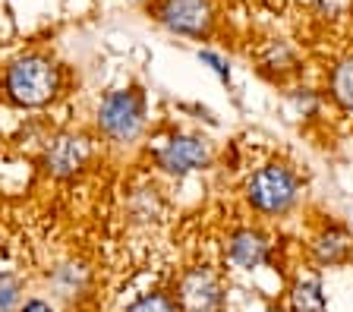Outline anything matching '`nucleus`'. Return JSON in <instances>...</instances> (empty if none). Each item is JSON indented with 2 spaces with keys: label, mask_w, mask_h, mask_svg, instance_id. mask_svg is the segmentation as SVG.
Masks as SVG:
<instances>
[{
  "label": "nucleus",
  "mask_w": 353,
  "mask_h": 312,
  "mask_svg": "<svg viewBox=\"0 0 353 312\" xmlns=\"http://www.w3.org/2000/svg\"><path fill=\"white\" fill-rule=\"evenodd\" d=\"M7 92L16 104L26 107L48 104L57 92V70L44 57H22L7 73Z\"/></svg>",
  "instance_id": "f257e3e1"
},
{
  "label": "nucleus",
  "mask_w": 353,
  "mask_h": 312,
  "mask_svg": "<svg viewBox=\"0 0 353 312\" xmlns=\"http://www.w3.org/2000/svg\"><path fill=\"white\" fill-rule=\"evenodd\" d=\"M246 196L250 202L265 211V215H281L287 208L294 205L296 199V180L287 167H278V164H268L246 186Z\"/></svg>",
  "instance_id": "f03ea898"
},
{
  "label": "nucleus",
  "mask_w": 353,
  "mask_h": 312,
  "mask_svg": "<svg viewBox=\"0 0 353 312\" xmlns=\"http://www.w3.org/2000/svg\"><path fill=\"white\" fill-rule=\"evenodd\" d=\"M101 129L117 142H132L142 129V98L139 92H114L104 98L98 114Z\"/></svg>",
  "instance_id": "7ed1b4c3"
},
{
  "label": "nucleus",
  "mask_w": 353,
  "mask_h": 312,
  "mask_svg": "<svg viewBox=\"0 0 353 312\" xmlns=\"http://www.w3.org/2000/svg\"><path fill=\"white\" fill-rule=\"evenodd\" d=\"M158 23L176 35L202 38L212 32L214 10L212 0H161L158 3Z\"/></svg>",
  "instance_id": "20e7f679"
},
{
  "label": "nucleus",
  "mask_w": 353,
  "mask_h": 312,
  "mask_svg": "<svg viewBox=\"0 0 353 312\" xmlns=\"http://www.w3.org/2000/svg\"><path fill=\"white\" fill-rule=\"evenodd\" d=\"M208 145L196 136H174V139L158 152V164L168 174H190L208 164Z\"/></svg>",
  "instance_id": "39448f33"
},
{
  "label": "nucleus",
  "mask_w": 353,
  "mask_h": 312,
  "mask_svg": "<svg viewBox=\"0 0 353 312\" xmlns=\"http://www.w3.org/2000/svg\"><path fill=\"white\" fill-rule=\"evenodd\" d=\"M180 306L186 312H218L221 309V284L212 271L196 268L180 284Z\"/></svg>",
  "instance_id": "423d86ee"
},
{
  "label": "nucleus",
  "mask_w": 353,
  "mask_h": 312,
  "mask_svg": "<svg viewBox=\"0 0 353 312\" xmlns=\"http://www.w3.org/2000/svg\"><path fill=\"white\" fill-rule=\"evenodd\" d=\"M85 155H88L85 139H79V136H60V139L51 142V149H48V167L57 177H70V174H76L85 164Z\"/></svg>",
  "instance_id": "0eeeda50"
},
{
  "label": "nucleus",
  "mask_w": 353,
  "mask_h": 312,
  "mask_svg": "<svg viewBox=\"0 0 353 312\" xmlns=\"http://www.w3.org/2000/svg\"><path fill=\"white\" fill-rule=\"evenodd\" d=\"M230 259L240 268H259L268 259V243H265V237L256 231H240L230 240Z\"/></svg>",
  "instance_id": "6e6552de"
},
{
  "label": "nucleus",
  "mask_w": 353,
  "mask_h": 312,
  "mask_svg": "<svg viewBox=\"0 0 353 312\" xmlns=\"http://www.w3.org/2000/svg\"><path fill=\"white\" fill-rule=\"evenodd\" d=\"M316 259L322 265H341L350 259V237L341 227H328L325 233L316 237Z\"/></svg>",
  "instance_id": "1a4fd4ad"
},
{
  "label": "nucleus",
  "mask_w": 353,
  "mask_h": 312,
  "mask_svg": "<svg viewBox=\"0 0 353 312\" xmlns=\"http://www.w3.org/2000/svg\"><path fill=\"white\" fill-rule=\"evenodd\" d=\"M290 309L294 312H325V293H322V284L319 281H303L294 287L290 293Z\"/></svg>",
  "instance_id": "9d476101"
},
{
  "label": "nucleus",
  "mask_w": 353,
  "mask_h": 312,
  "mask_svg": "<svg viewBox=\"0 0 353 312\" xmlns=\"http://www.w3.org/2000/svg\"><path fill=\"white\" fill-rule=\"evenodd\" d=\"M331 95H334V101L344 111H353V57L334 67V73H331Z\"/></svg>",
  "instance_id": "9b49d317"
},
{
  "label": "nucleus",
  "mask_w": 353,
  "mask_h": 312,
  "mask_svg": "<svg viewBox=\"0 0 353 312\" xmlns=\"http://www.w3.org/2000/svg\"><path fill=\"white\" fill-rule=\"evenodd\" d=\"M16 303H19V281L0 275V312H13Z\"/></svg>",
  "instance_id": "f8f14e48"
},
{
  "label": "nucleus",
  "mask_w": 353,
  "mask_h": 312,
  "mask_svg": "<svg viewBox=\"0 0 353 312\" xmlns=\"http://www.w3.org/2000/svg\"><path fill=\"white\" fill-rule=\"evenodd\" d=\"M130 312H176V306L170 303L161 293H152V297H142L130 306Z\"/></svg>",
  "instance_id": "ddd939ff"
},
{
  "label": "nucleus",
  "mask_w": 353,
  "mask_h": 312,
  "mask_svg": "<svg viewBox=\"0 0 353 312\" xmlns=\"http://www.w3.org/2000/svg\"><path fill=\"white\" fill-rule=\"evenodd\" d=\"M350 3L353 0H309V7L316 10V13H322V16H341V13L350 10Z\"/></svg>",
  "instance_id": "4468645a"
},
{
  "label": "nucleus",
  "mask_w": 353,
  "mask_h": 312,
  "mask_svg": "<svg viewBox=\"0 0 353 312\" xmlns=\"http://www.w3.org/2000/svg\"><path fill=\"white\" fill-rule=\"evenodd\" d=\"M199 57L205 60V63H212V67H214V73H218L221 79H228V67H224V60H221V57H214L212 51H202V54H199Z\"/></svg>",
  "instance_id": "2eb2a0df"
},
{
  "label": "nucleus",
  "mask_w": 353,
  "mask_h": 312,
  "mask_svg": "<svg viewBox=\"0 0 353 312\" xmlns=\"http://www.w3.org/2000/svg\"><path fill=\"white\" fill-rule=\"evenodd\" d=\"M22 312H51V306L41 303V300H32V303L22 306Z\"/></svg>",
  "instance_id": "dca6fc26"
},
{
  "label": "nucleus",
  "mask_w": 353,
  "mask_h": 312,
  "mask_svg": "<svg viewBox=\"0 0 353 312\" xmlns=\"http://www.w3.org/2000/svg\"><path fill=\"white\" fill-rule=\"evenodd\" d=\"M268 312H281V309H268Z\"/></svg>",
  "instance_id": "f3484780"
}]
</instances>
